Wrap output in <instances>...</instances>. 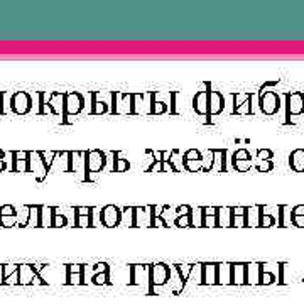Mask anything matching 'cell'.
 Returning a JSON list of instances; mask_svg holds the SVG:
<instances>
[{
	"label": "cell",
	"instance_id": "1",
	"mask_svg": "<svg viewBox=\"0 0 304 304\" xmlns=\"http://www.w3.org/2000/svg\"><path fill=\"white\" fill-rule=\"evenodd\" d=\"M176 97L174 92H150V115L176 113Z\"/></svg>",
	"mask_w": 304,
	"mask_h": 304
},
{
	"label": "cell",
	"instance_id": "2",
	"mask_svg": "<svg viewBox=\"0 0 304 304\" xmlns=\"http://www.w3.org/2000/svg\"><path fill=\"white\" fill-rule=\"evenodd\" d=\"M113 102H115V93L113 92H95L92 95V112L93 115H102L113 110Z\"/></svg>",
	"mask_w": 304,
	"mask_h": 304
},
{
	"label": "cell",
	"instance_id": "3",
	"mask_svg": "<svg viewBox=\"0 0 304 304\" xmlns=\"http://www.w3.org/2000/svg\"><path fill=\"white\" fill-rule=\"evenodd\" d=\"M107 164V154L98 149L86 152V181H90V174L102 172Z\"/></svg>",
	"mask_w": 304,
	"mask_h": 304
},
{
	"label": "cell",
	"instance_id": "4",
	"mask_svg": "<svg viewBox=\"0 0 304 304\" xmlns=\"http://www.w3.org/2000/svg\"><path fill=\"white\" fill-rule=\"evenodd\" d=\"M259 105H260V110L265 115H276L281 108L279 95H277L276 92L262 90L260 95H259Z\"/></svg>",
	"mask_w": 304,
	"mask_h": 304
},
{
	"label": "cell",
	"instance_id": "5",
	"mask_svg": "<svg viewBox=\"0 0 304 304\" xmlns=\"http://www.w3.org/2000/svg\"><path fill=\"white\" fill-rule=\"evenodd\" d=\"M83 105H85V100H83V97L80 95V93H76V92H73V93H66V97H65V115H63V122H70V118L71 115H78L83 110Z\"/></svg>",
	"mask_w": 304,
	"mask_h": 304
},
{
	"label": "cell",
	"instance_id": "6",
	"mask_svg": "<svg viewBox=\"0 0 304 304\" xmlns=\"http://www.w3.org/2000/svg\"><path fill=\"white\" fill-rule=\"evenodd\" d=\"M134 110V93H115L113 115H129Z\"/></svg>",
	"mask_w": 304,
	"mask_h": 304
},
{
	"label": "cell",
	"instance_id": "7",
	"mask_svg": "<svg viewBox=\"0 0 304 304\" xmlns=\"http://www.w3.org/2000/svg\"><path fill=\"white\" fill-rule=\"evenodd\" d=\"M286 113L287 117H296L304 113V93L292 92L286 95Z\"/></svg>",
	"mask_w": 304,
	"mask_h": 304
},
{
	"label": "cell",
	"instance_id": "8",
	"mask_svg": "<svg viewBox=\"0 0 304 304\" xmlns=\"http://www.w3.org/2000/svg\"><path fill=\"white\" fill-rule=\"evenodd\" d=\"M10 108H12L17 115L29 113L31 108H33V98H31L29 93H25V92L15 93V95H12V100H10Z\"/></svg>",
	"mask_w": 304,
	"mask_h": 304
},
{
	"label": "cell",
	"instance_id": "9",
	"mask_svg": "<svg viewBox=\"0 0 304 304\" xmlns=\"http://www.w3.org/2000/svg\"><path fill=\"white\" fill-rule=\"evenodd\" d=\"M29 172H33L38 181H44L49 169L46 167L41 152H29Z\"/></svg>",
	"mask_w": 304,
	"mask_h": 304
},
{
	"label": "cell",
	"instance_id": "10",
	"mask_svg": "<svg viewBox=\"0 0 304 304\" xmlns=\"http://www.w3.org/2000/svg\"><path fill=\"white\" fill-rule=\"evenodd\" d=\"M122 223V209L113 206V204H107L102 208V225L103 227H118Z\"/></svg>",
	"mask_w": 304,
	"mask_h": 304
},
{
	"label": "cell",
	"instance_id": "11",
	"mask_svg": "<svg viewBox=\"0 0 304 304\" xmlns=\"http://www.w3.org/2000/svg\"><path fill=\"white\" fill-rule=\"evenodd\" d=\"M171 277L169 267L164 264L150 265V286H164Z\"/></svg>",
	"mask_w": 304,
	"mask_h": 304
},
{
	"label": "cell",
	"instance_id": "12",
	"mask_svg": "<svg viewBox=\"0 0 304 304\" xmlns=\"http://www.w3.org/2000/svg\"><path fill=\"white\" fill-rule=\"evenodd\" d=\"M233 113H240V115H250L252 113V95L250 93H237L233 95Z\"/></svg>",
	"mask_w": 304,
	"mask_h": 304
},
{
	"label": "cell",
	"instance_id": "13",
	"mask_svg": "<svg viewBox=\"0 0 304 304\" xmlns=\"http://www.w3.org/2000/svg\"><path fill=\"white\" fill-rule=\"evenodd\" d=\"M193 108L196 113L209 117V90H201L196 93L193 98Z\"/></svg>",
	"mask_w": 304,
	"mask_h": 304
},
{
	"label": "cell",
	"instance_id": "14",
	"mask_svg": "<svg viewBox=\"0 0 304 304\" xmlns=\"http://www.w3.org/2000/svg\"><path fill=\"white\" fill-rule=\"evenodd\" d=\"M70 172H85V181H86V152H71L70 156Z\"/></svg>",
	"mask_w": 304,
	"mask_h": 304
},
{
	"label": "cell",
	"instance_id": "15",
	"mask_svg": "<svg viewBox=\"0 0 304 304\" xmlns=\"http://www.w3.org/2000/svg\"><path fill=\"white\" fill-rule=\"evenodd\" d=\"M12 171L14 172H29V152H12Z\"/></svg>",
	"mask_w": 304,
	"mask_h": 304
},
{
	"label": "cell",
	"instance_id": "16",
	"mask_svg": "<svg viewBox=\"0 0 304 304\" xmlns=\"http://www.w3.org/2000/svg\"><path fill=\"white\" fill-rule=\"evenodd\" d=\"M130 281L134 284H142L145 281H150V267L147 265H134L130 269Z\"/></svg>",
	"mask_w": 304,
	"mask_h": 304
},
{
	"label": "cell",
	"instance_id": "17",
	"mask_svg": "<svg viewBox=\"0 0 304 304\" xmlns=\"http://www.w3.org/2000/svg\"><path fill=\"white\" fill-rule=\"evenodd\" d=\"M225 108V98L222 93L209 90V117L222 113Z\"/></svg>",
	"mask_w": 304,
	"mask_h": 304
},
{
	"label": "cell",
	"instance_id": "18",
	"mask_svg": "<svg viewBox=\"0 0 304 304\" xmlns=\"http://www.w3.org/2000/svg\"><path fill=\"white\" fill-rule=\"evenodd\" d=\"M65 93H51L49 98V108L54 115H65Z\"/></svg>",
	"mask_w": 304,
	"mask_h": 304
},
{
	"label": "cell",
	"instance_id": "19",
	"mask_svg": "<svg viewBox=\"0 0 304 304\" xmlns=\"http://www.w3.org/2000/svg\"><path fill=\"white\" fill-rule=\"evenodd\" d=\"M247 206L232 208V227H247Z\"/></svg>",
	"mask_w": 304,
	"mask_h": 304
},
{
	"label": "cell",
	"instance_id": "20",
	"mask_svg": "<svg viewBox=\"0 0 304 304\" xmlns=\"http://www.w3.org/2000/svg\"><path fill=\"white\" fill-rule=\"evenodd\" d=\"M289 166L292 171L304 172V149H296L289 156Z\"/></svg>",
	"mask_w": 304,
	"mask_h": 304
},
{
	"label": "cell",
	"instance_id": "21",
	"mask_svg": "<svg viewBox=\"0 0 304 304\" xmlns=\"http://www.w3.org/2000/svg\"><path fill=\"white\" fill-rule=\"evenodd\" d=\"M218 282V265L204 264L203 265V284H217Z\"/></svg>",
	"mask_w": 304,
	"mask_h": 304
},
{
	"label": "cell",
	"instance_id": "22",
	"mask_svg": "<svg viewBox=\"0 0 304 304\" xmlns=\"http://www.w3.org/2000/svg\"><path fill=\"white\" fill-rule=\"evenodd\" d=\"M232 282L233 284H245L247 282V265L245 264L232 265Z\"/></svg>",
	"mask_w": 304,
	"mask_h": 304
},
{
	"label": "cell",
	"instance_id": "23",
	"mask_svg": "<svg viewBox=\"0 0 304 304\" xmlns=\"http://www.w3.org/2000/svg\"><path fill=\"white\" fill-rule=\"evenodd\" d=\"M262 209H264L262 204H255V206H250L247 209V227H259Z\"/></svg>",
	"mask_w": 304,
	"mask_h": 304
},
{
	"label": "cell",
	"instance_id": "24",
	"mask_svg": "<svg viewBox=\"0 0 304 304\" xmlns=\"http://www.w3.org/2000/svg\"><path fill=\"white\" fill-rule=\"evenodd\" d=\"M225 157H227V150L225 149H213V166H211V171L217 169L218 172H223L225 171Z\"/></svg>",
	"mask_w": 304,
	"mask_h": 304
},
{
	"label": "cell",
	"instance_id": "25",
	"mask_svg": "<svg viewBox=\"0 0 304 304\" xmlns=\"http://www.w3.org/2000/svg\"><path fill=\"white\" fill-rule=\"evenodd\" d=\"M83 267L81 265H68V276H66V281L70 282V284H81L83 281Z\"/></svg>",
	"mask_w": 304,
	"mask_h": 304
},
{
	"label": "cell",
	"instance_id": "26",
	"mask_svg": "<svg viewBox=\"0 0 304 304\" xmlns=\"http://www.w3.org/2000/svg\"><path fill=\"white\" fill-rule=\"evenodd\" d=\"M149 208H134V227H150V222L147 218Z\"/></svg>",
	"mask_w": 304,
	"mask_h": 304
},
{
	"label": "cell",
	"instance_id": "27",
	"mask_svg": "<svg viewBox=\"0 0 304 304\" xmlns=\"http://www.w3.org/2000/svg\"><path fill=\"white\" fill-rule=\"evenodd\" d=\"M34 276H38V270L31 265H20L19 267V282L27 284V282L34 281Z\"/></svg>",
	"mask_w": 304,
	"mask_h": 304
},
{
	"label": "cell",
	"instance_id": "28",
	"mask_svg": "<svg viewBox=\"0 0 304 304\" xmlns=\"http://www.w3.org/2000/svg\"><path fill=\"white\" fill-rule=\"evenodd\" d=\"M232 282V265L218 264V284H230Z\"/></svg>",
	"mask_w": 304,
	"mask_h": 304
},
{
	"label": "cell",
	"instance_id": "29",
	"mask_svg": "<svg viewBox=\"0 0 304 304\" xmlns=\"http://www.w3.org/2000/svg\"><path fill=\"white\" fill-rule=\"evenodd\" d=\"M4 282L17 284L19 282V265H5L4 267Z\"/></svg>",
	"mask_w": 304,
	"mask_h": 304
},
{
	"label": "cell",
	"instance_id": "30",
	"mask_svg": "<svg viewBox=\"0 0 304 304\" xmlns=\"http://www.w3.org/2000/svg\"><path fill=\"white\" fill-rule=\"evenodd\" d=\"M247 282L249 284H260V264L247 265Z\"/></svg>",
	"mask_w": 304,
	"mask_h": 304
},
{
	"label": "cell",
	"instance_id": "31",
	"mask_svg": "<svg viewBox=\"0 0 304 304\" xmlns=\"http://www.w3.org/2000/svg\"><path fill=\"white\" fill-rule=\"evenodd\" d=\"M113 156V171L115 172H125L127 169H130V164L127 159H124L120 156V152H112Z\"/></svg>",
	"mask_w": 304,
	"mask_h": 304
},
{
	"label": "cell",
	"instance_id": "32",
	"mask_svg": "<svg viewBox=\"0 0 304 304\" xmlns=\"http://www.w3.org/2000/svg\"><path fill=\"white\" fill-rule=\"evenodd\" d=\"M218 227H232V208H218Z\"/></svg>",
	"mask_w": 304,
	"mask_h": 304
},
{
	"label": "cell",
	"instance_id": "33",
	"mask_svg": "<svg viewBox=\"0 0 304 304\" xmlns=\"http://www.w3.org/2000/svg\"><path fill=\"white\" fill-rule=\"evenodd\" d=\"M279 218H277V225L279 227H291L292 225V215L289 213L287 206H279Z\"/></svg>",
	"mask_w": 304,
	"mask_h": 304
},
{
	"label": "cell",
	"instance_id": "34",
	"mask_svg": "<svg viewBox=\"0 0 304 304\" xmlns=\"http://www.w3.org/2000/svg\"><path fill=\"white\" fill-rule=\"evenodd\" d=\"M27 227H41V206H29Z\"/></svg>",
	"mask_w": 304,
	"mask_h": 304
},
{
	"label": "cell",
	"instance_id": "35",
	"mask_svg": "<svg viewBox=\"0 0 304 304\" xmlns=\"http://www.w3.org/2000/svg\"><path fill=\"white\" fill-rule=\"evenodd\" d=\"M147 97V93H134V110H132V113L134 115H142V113H147L144 110V98Z\"/></svg>",
	"mask_w": 304,
	"mask_h": 304
},
{
	"label": "cell",
	"instance_id": "36",
	"mask_svg": "<svg viewBox=\"0 0 304 304\" xmlns=\"http://www.w3.org/2000/svg\"><path fill=\"white\" fill-rule=\"evenodd\" d=\"M52 215L54 209L51 206H41V227H52Z\"/></svg>",
	"mask_w": 304,
	"mask_h": 304
},
{
	"label": "cell",
	"instance_id": "37",
	"mask_svg": "<svg viewBox=\"0 0 304 304\" xmlns=\"http://www.w3.org/2000/svg\"><path fill=\"white\" fill-rule=\"evenodd\" d=\"M274 281H277V276L267 270L264 264H260V284H272Z\"/></svg>",
	"mask_w": 304,
	"mask_h": 304
},
{
	"label": "cell",
	"instance_id": "38",
	"mask_svg": "<svg viewBox=\"0 0 304 304\" xmlns=\"http://www.w3.org/2000/svg\"><path fill=\"white\" fill-rule=\"evenodd\" d=\"M54 209V215H52V227H68V218H66V215L65 213H59L56 208H52Z\"/></svg>",
	"mask_w": 304,
	"mask_h": 304
},
{
	"label": "cell",
	"instance_id": "39",
	"mask_svg": "<svg viewBox=\"0 0 304 304\" xmlns=\"http://www.w3.org/2000/svg\"><path fill=\"white\" fill-rule=\"evenodd\" d=\"M277 223V218L274 217V215H270V213H264V209H262V215H260V225L259 227H274V225Z\"/></svg>",
	"mask_w": 304,
	"mask_h": 304
},
{
	"label": "cell",
	"instance_id": "40",
	"mask_svg": "<svg viewBox=\"0 0 304 304\" xmlns=\"http://www.w3.org/2000/svg\"><path fill=\"white\" fill-rule=\"evenodd\" d=\"M174 225L176 227H193V213L191 215H183V217H177L174 220Z\"/></svg>",
	"mask_w": 304,
	"mask_h": 304
},
{
	"label": "cell",
	"instance_id": "41",
	"mask_svg": "<svg viewBox=\"0 0 304 304\" xmlns=\"http://www.w3.org/2000/svg\"><path fill=\"white\" fill-rule=\"evenodd\" d=\"M238 161H252V156H250V152L247 149H238L235 150L232 162H238Z\"/></svg>",
	"mask_w": 304,
	"mask_h": 304
},
{
	"label": "cell",
	"instance_id": "42",
	"mask_svg": "<svg viewBox=\"0 0 304 304\" xmlns=\"http://www.w3.org/2000/svg\"><path fill=\"white\" fill-rule=\"evenodd\" d=\"M56 154H57L56 150L41 152V157H43V161H44V164H46V167H48V169H51L52 162H54V159H56Z\"/></svg>",
	"mask_w": 304,
	"mask_h": 304
},
{
	"label": "cell",
	"instance_id": "43",
	"mask_svg": "<svg viewBox=\"0 0 304 304\" xmlns=\"http://www.w3.org/2000/svg\"><path fill=\"white\" fill-rule=\"evenodd\" d=\"M183 159H185V161H201V159H203V156H201V152H200V150H196V149H190V150H186V152H185V156H183Z\"/></svg>",
	"mask_w": 304,
	"mask_h": 304
},
{
	"label": "cell",
	"instance_id": "44",
	"mask_svg": "<svg viewBox=\"0 0 304 304\" xmlns=\"http://www.w3.org/2000/svg\"><path fill=\"white\" fill-rule=\"evenodd\" d=\"M201 227H218V215L209 217V215H203Z\"/></svg>",
	"mask_w": 304,
	"mask_h": 304
},
{
	"label": "cell",
	"instance_id": "45",
	"mask_svg": "<svg viewBox=\"0 0 304 304\" xmlns=\"http://www.w3.org/2000/svg\"><path fill=\"white\" fill-rule=\"evenodd\" d=\"M17 223H19L17 215H14V217H0V225L2 227H15Z\"/></svg>",
	"mask_w": 304,
	"mask_h": 304
},
{
	"label": "cell",
	"instance_id": "46",
	"mask_svg": "<svg viewBox=\"0 0 304 304\" xmlns=\"http://www.w3.org/2000/svg\"><path fill=\"white\" fill-rule=\"evenodd\" d=\"M272 157H274V152L270 149H259V152H257V159L259 161H270Z\"/></svg>",
	"mask_w": 304,
	"mask_h": 304
},
{
	"label": "cell",
	"instance_id": "47",
	"mask_svg": "<svg viewBox=\"0 0 304 304\" xmlns=\"http://www.w3.org/2000/svg\"><path fill=\"white\" fill-rule=\"evenodd\" d=\"M272 169H274V162L272 161H259V166H257L259 172H269Z\"/></svg>",
	"mask_w": 304,
	"mask_h": 304
},
{
	"label": "cell",
	"instance_id": "48",
	"mask_svg": "<svg viewBox=\"0 0 304 304\" xmlns=\"http://www.w3.org/2000/svg\"><path fill=\"white\" fill-rule=\"evenodd\" d=\"M14 215H17V211H15L12 204H4V206H0V217H14Z\"/></svg>",
	"mask_w": 304,
	"mask_h": 304
},
{
	"label": "cell",
	"instance_id": "49",
	"mask_svg": "<svg viewBox=\"0 0 304 304\" xmlns=\"http://www.w3.org/2000/svg\"><path fill=\"white\" fill-rule=\"evenodd\" d=\"M95 284H107L108 282V270H105V272H98V274L93 276V279H92Z\"/></svg>",
	"mask_w": 304,
	"mask_h": 304
},
{
	"label": "cell",
	"instance_id": "50",
	"mask_svg": "<svg viewBox=\"0 0 304 304\" xmlns=\"http://www.w3.org/2000/svg\"><path fill=\"white\" fill-rule=\"evenodd\" d=\"M191 270H193V265H186V264H185V265H177V272H179V276H181L183 281L190 277Z\"/></svg>",
	"mask_w": 304,
	"mask_h": 304
},
{
	"label": "cell",
	"instance_id": "51",
	"mask_svg": "<svg viewBox=\"0 0 304 304\" xmlns=\"http://www.w3.org/2000/svg\"><path fill=\"white\" fill-rule=\"evenodd\" d=\"M164 169V166H162V159H157V162H154L150 167H149V172H159Z\"/></svg>",
	"mask_w": 304,
	"mask_h": 304
},
{
	"label": "cell",
	"instance_id": "52",
	"mask_svg": "<svg viewBox=\"0 0 304 304\" xmlns=\"http://www.w3.org/2000/svg\"><path fill=\"white\" fill-rule=\"evenodd\" d=\"M291 215H294V217H304V204H297L291 209Z\"/></svg>",
	"mask_w": 304,
	"mask_h": 304
},
{
	"label": "cell",
	"instance_id": "53",
	"mask_svg": "<svg viewBox=\"0 0 304 304\" xmlns=\"http://www.w3.org/2000/svg\"><path fill=\"white\" fill-rule=\"evenodd\" d=\"M292 225L302 228L304 227V217H294V215H292Z\"/></svg>",
	"mask_w": 304,
	"mask_h": 304
},
{
	"label": "cell",
	"instance_id": "54",
	"mask_svg": "<svg viewBox=\"0 0 304 304\" xmlns=\"http://www.w3.org/2000/svg\"><path fill=\"white\" fill-rule=\"evenodd\" d=\"M183 215H191V208L188 206V204L177 208V217H183Z\"/></svg>",
	"mask_w": 304,
	"mask_h": 304
},
{
	"label": "cell",
	"instance_id": "55",
	"mask_svg": "<svg viewBox=\"0 0 304 304\" xmlns=\"http://www.w3.org/2000/svg\"><path fill=\"white\" fill-rule=\"evenodd\" d=\"M5 169L10 171V167L5 164V159H0V171H5Z\"/></svg>",
	"mask_w": 304,
	"mask_h": 304
},
{
	"label": "cell",
	"instance_id": "56",
	"mask_svg": "<svg viewBox=\"0 0 304 304\" xmlns=\"http://www.w3.org/2000/svg\"><path fill=\"white\" fill-rule=\"evenodd\" d=\"M2 98H4V93H0V113H2V107H4V105H2Z\"/></svg>",
	"mask_w": 304,
	"mask_h": 304
},
{
	"label": "cell",
	"instance_id": "57",
	"mask_svg": "<svg viewBox=\"0 0 304 304\" xmlns=\"http://www.w3.org/2000/svg\"><path fill=\"white\" fill-rule=\"evenodd\" d=\"M4 156H5V154H4V150H0V159H4Z\"/></svg>",
	"mask_w": 304,
	"mask_h": 304
}]
</instances>
